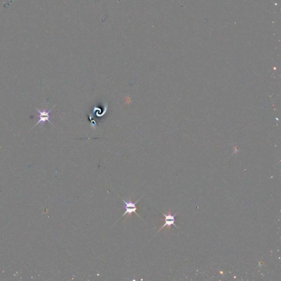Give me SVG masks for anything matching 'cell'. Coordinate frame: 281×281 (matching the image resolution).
Listing matches in <instances>:
<instances>
[{
  "label": "cell",
  "instance_id": "6da1fadb",
  "mask_svg": "<svg viewBox=\"0 0 281 281\" xmlns=\"http://www.w3.org/2000/svg\"><path fill=\"white\" fill-rule=\"evenodd\" d=\"M143 197V196L142 197H140V199H138L136 202H133V201H132V199H131V197H130V198L128 201H125V200L122 198V197H120L121 199L122 200V201H124V203L125 208V211L124 214L122 215V217L124 216L125 215H127V217H131L132 215V213H134L136 214V215L139 216L140 218V216L137 213V210H138V208L136 206V204L138 203V201H139L140 199H142V198Z\"/></svg>",
  "mask_w": 281,
  "mask_h": 281
},
{
  "label": "cell",
  "instance_id": "7a4b0ae2",
  "mask_svg": "<svg viewBox=\"0 0 281 281\" xmlns=\"http://www.w3.org/2000/svg\"><path fill=\"white\" fill-rule=\"evenodd\" d=\"M54 107H55V106H54L53 108L48 110H46V109H43V110H39L38 108H36V109L37 110L38 112L39 113V114L38 115V117H39V120H38L37 123L34 126V127L32 128V129H33V128H34L35 127H36V126H37L38 124H41L42 125L44 124H45V122H49V123H51L52 125H53V124L51 122V121H50V120H49V118H50V115H49V114H50V113H51V112L52 110V109H53ZM53 126H54V125H53Z\"/></svg>",
  "mask_w": 281,
  "mask_h": 281
},
{
  "label": "cell",
  "instance_id": "3957f363",
  "mask_svg": "<svg viewBox=\"0 0 281 281\" xmlns=\"http://www.w3.org/2000/svg\"><path fill=\"white\" fill-rule=\"evenodd\" d=\"M162 213H163V214L164 215V216H165V219H164L165 223H164L163 226L160 228L159 230H158V231L157 232V233H158V232H160V231L163 228L165 227V226H167V227H168L169 230L171 228V225H174V226L177 227V228H178V227L175 224V216L176 215V214L178 213V212L176 213L175 215H172L170 210H169V213H168V214L167 215L165 214H164V213H163V212H162Z\"/></svg>",
  "mask_w": 281,
  "mask_h": 281
}]
</instances>
